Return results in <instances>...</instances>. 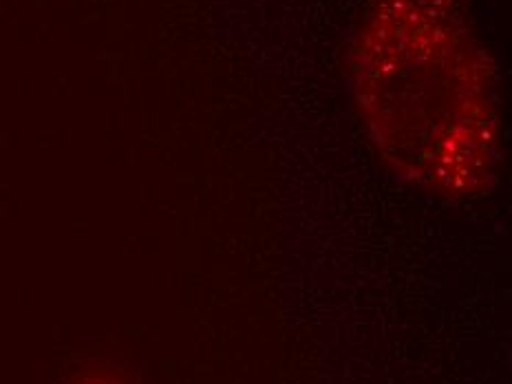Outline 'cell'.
<instances>
[{
	"label": "cell",
	"mask_w": 512,
	"mask_h": 384,
	"mask_svg": "<svg viewBox=\"0 0 512 384\" xmlns=\"http://www.w3.org/2000/svg\"><path fill=\"white\" fill-rule=\"evenodd\" d=\"M87 384H102V382H87Z\"/></svg>",
	"instance_id": "obj_1"
}]
</instances>
